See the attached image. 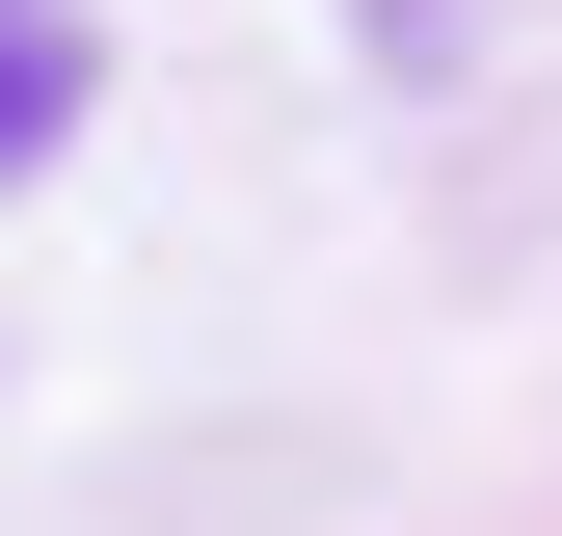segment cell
Segmentation results:
<instances>
[{
	"label": "cell",
	"mask_w": 562,
	"mask_h": 536,
	"mask_svg": "<svg viewBox=\"0 0 562 536\" xmlns=\"http://www.w3.org/2000/svg\"><path fill=\"white\" fill-rule=\"evenodd\" d=\"M54 134H81V27H54V0H0V188H27Z\"/></svg>",
	"instance_id": "6da1fadb"
}]
</instances>
